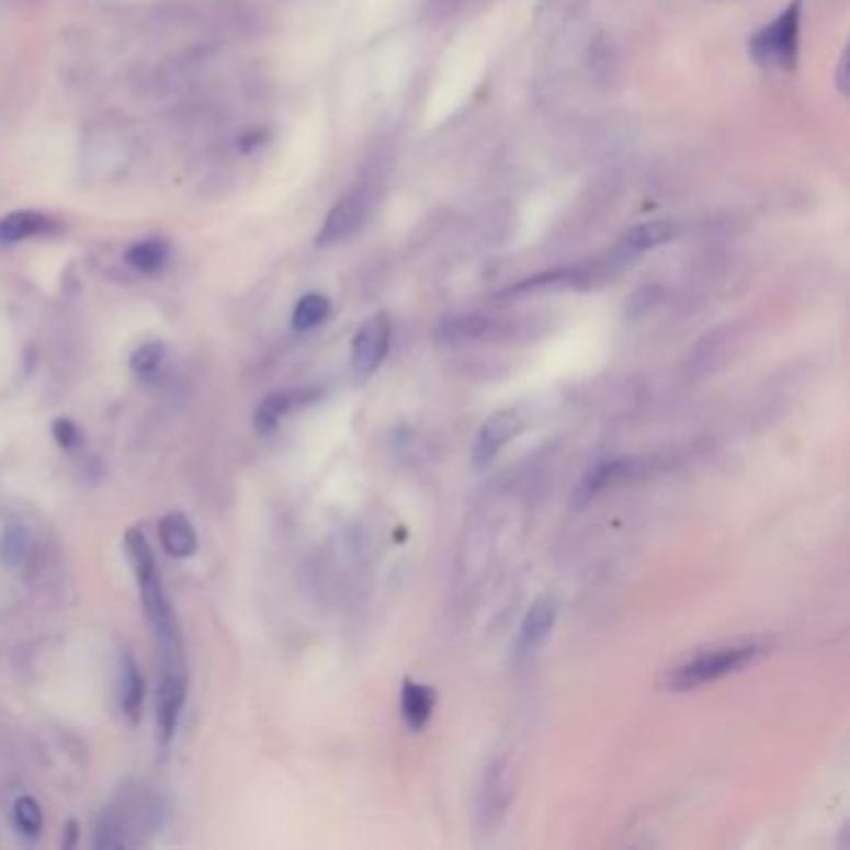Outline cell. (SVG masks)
<instances>
[{"instance_id": "6da1fadb", "label": "cell", "mask_w": 850, "mask_h": 850, "mask_svg": "<svg viewBox=\"0 0 850 850\" xmlns=\"http://www.w3.org/2000/svg\"><path fill=\"white\" fill-rule=\"evenodd\" d=\"M768 651L766 642H744V644H728L716 646L709 651H701L681 666H676L673 671L666 676V689L671 691H693L699 685L713 683L724 676L744 671L746 666L756 664L758 658Z\"/></svg>"}, {"instance_id": "7a4b0ae2", "label": "cell", "mask_w": 850, "mask_h": 850, "mask_svg": "<svg viewBox=\"0 0 850 850\" xmlns=\"http://www.w3.org/2000/svg\"><path fill=\"white\" fill-rule=\"evenodd\" d=\"M160 648V689H158V730L162 744L175 736L182 706L188 699V671L182 644Z\"/></svg>"}, {"instance_id": "3957f363", "label": "cell", "mask_w": 850, "mask_h": 850, "mask_svg": "<svg viewBox=\"0 0 850 850\" xmlns=\"http://www.w3.org/2000/svg\"><path fill=\"white\" fill-rule=\"evenodd\" d=\"M170 13L182 25H197L215 33H250L258 18L240 0H180L170 5Z\"/></svg>"}, {"instance_id": "277c9868", "label": "cell", "mask_w": 850, "mask_h": 850, "mask_svg": "<svg viewBox=\"0 0 850 850\" xmlns=\"http://www.w3.org/2000/svg\"><path fill=\"white\" fill-rule=\"evenodd\" d=\"M798 27H801V0L785 8V13L766 25L751 38V55L758 66L791 70L798 55Z\"/></svg>"}, {"instance_id": "5b68a950", "label": "cell", "mask_w": 850, "mask_h": 850, "mask_svg": "<svg viewBox=\"0 0 850 850\" xmlns=\"http://www.w3.org/2000/svg\"><path fill=\"white\" fill-rule=\"evenodd\" d=\"M511 798H514V768L507 758H497L487 766L479 785V826L484 830L497 828L499 820L507 816Z\"/></svg>"}, {"instance_id": "8992f818", "label": "cell", "mask_w": 850, "mask_h": 850, "mask_svg": "<svg viewBox=\"0 0 850 850\" xmlns=\"http://www.w3.org/2000/svg\"><path fill=\"white\" fill-rule=\"evenodd\" d=\"M372 209V192L370 188H354L337 200L335 207L329 209L322 230L317 235L319 245H337L350 240L352 235L362 230L364 219Z\"/></svg>"}, {"instance_id": "52a82bcc", "label": "cell", "mask_w": 850, "mask_h": 850, "mask_svg": "<svg viewBox=\"0 0 850 850\" xmlns=\"http://www.w3.org/2000/svg\"><path fill=\"white\" fill-rule=\"evenodd\" d=\"M392 344V319L379 313L370 317L352 340V370L360 379L372 377L387 360Z\"/></svg>"}, {"instance_id": "ba28073f", "label": "cell", "mask_w": 850, "mask_h": 850, "mask_svg": "<svg viewBox=\"0 0 850 850\" xmlns=\"http://www.w3.org/2000/svg\"><path fill=\"white\" fill-rule=\"evenodd\" d=\"M521 427H524V417H521L517 409H501L497 415H491L487 422L481 424L477 442H474V450H472L474 469L479 472L487 469V466L497 460L499 452L521 432Z\"/></svg>"}, {"instance_id": "9c48e42d", "label": "cell", "mask_w": 850, "mask_h": 850, "mask_svg": "<svg viewBox=\"0 0 850 850\" xmlns=\"http://www.w3.org/2000/svg\"><path fill=\"white\" fill-rule=\"evenodd\" d=\"M738 327L736 325H724L716 327L713 332H709L699 344L689 352V360H685V374L691 377H706V374L716 372L721 364H724L730 352L736 350L738 344Z\"/></svg>"}, {"instance_id": "30bf717a", "label": "cell", "mask_w": 850, "mask_h": 850, "mask_svg": "<svg viewBox=\"0 0 850 850\" xmlns=\"http://www.w3.org/2000/svg\"><path fill=\"white\" fill-rule=\"evenodd\" d=\"M556 624V601L554 599H536L532 603V609L526 611L524 621H521L519 628V638H517V648L514 656L519 664L532 661V658L542 651V646L546 644L548 634Z\"/></svg>"}, {"instance_id": "8fae6325", "label": "cell", "mask_w": 850, "mask_h": 850, "mask_svg": "<svg viewBox=\"0 0 850 850\" xmlns=\"http://www.w3.org/2000/svg\"><path fill=\"white\" fill-rule=\"evenodd\" d=\"M638 472H642V462L638 460H614V462H603L599 466H593V469L587 472V477L579 481V487L574 489L571 505L576 509L587 507L589 501L597 499L601 491L634 479Z\"/></svg>"}, {"instance_id": "7c38bea8", "label": "cell", "mask_w": 850, "mask_h": 850, "mask_svg": "<svg viewBox=\"0 0 850 850\" xmlns=\"http://www.w3.org/2000/svg\"><path fill=\"white\" fill-rule=\"evenodd\" d=\"M679 233H681L679 223H671V219H654V223H642V225H636L634 230H628L624 237H621L611 258H614V262H619V264H626L634 258H638V254L656 250V247L676 240Z\"/></svg>"}, {"instance_id": "4fadbf2b", "label": "cell", "mask_w": 850, "mask_h": 850, "mask_svg": "<svg viewBox=\"0 0 850 850\" xmlns=\"http://www.w3.org/2000/svg\"><path fill=\"white\" fill-rule=\"evenodd\" d=\"M587 282L589 277L583 270H554V272L534 274V277L529 280H521L514 287L501 292L499 297H524V295H536V292L576 290V287H587Z\"/></svg>"}, {"instance_id": "5bb4252c", "label": "cell", "mask_w": 850, "mask_h": 850, "mask_svg": "<svg viewBox=\"0 0 850 850\" xmlns=\"http://www.w3.org/2000/svg\"><path fill=\"white\" fill-rule=\"evenodd\" d=\"M58 230L55 219L43 213H33V209H18L5 217H0V242L15 245L31 237H38L45 233Z\"/></svg>"}, {"instance_id": "9a60e30c", "label": "cell", "mask_w": 850, "mask_h": 850, "mask_svg": "<svg viewBox=\"0 0 850 850\" xmlns=\"http://www.w3.org/2000/svg\"><path fill=\"white\" fill-rule=\"evenodd\" d=\"M434 703L437 693L434 689H429V685L417 681H405V685H401L399 709L409 730H422L429 724V718H432L434 713Z\"/></svg>"}, {"instance_id": "2e32d148", "label": "cell", "mask_w": 850, "mask_h": 850, "mask_svg": "<svg viewBox=\"0 0 850 850\" xmlns=\"http://www.w3.org/2000/svg\"><path fill=\"white\" fill-rule=\"evenodd\" d=\"M160 542L172 559H188V556L197 552L195 526L180 511H172V514L160 521Z\"/></svg>"}, {"instance_id": "e0dca14e", "label": "cell", "mask_w": 850, "mask_h": 850, "mask_svg": "<svg viewBox=\"0 0 850 850\" xmlns=\"http://www.w3.org/2000/svg\"><path fill=\"white\" fill-rule=\"evenodd\" d=\"M315 395H309V392H297V389L272 392V395H268L260 401L258 411H254V427H258L260 432H274L292 409L305 405V401H309Z\"/></svg>"}, {"instance_id": "ac0fdd59", "label": "cell", "mask_w": 850, "mask_h": 850, "mask_svg": "<svg viewBox=\"0 0 850 850\" xmlns=\"http://www.w3.org/2000/svg\"><path fill=\"white\" fill-rule=\"evenodd\" d=\"M501 329L499 322H494L489 317L481 315H466L444 322L439 329V337L446 342H469V340H484V337L497 335Z\"/></svg>"}, {"instance_id": "d6986e66", "label": "cell", "mask_w": 850, "mask_h": 850, "mask_svg": "<svg viewBox=\"0 0 850 850\" xmlns=\"http://www.w3.org/2000/svg\"><path fill=\"white\" fill-rule=\"evenodd\" d=\"M31 534L23 526H5L0 532V564L8 566V569H18L27 562L31 556Z\"/></svg>"}, {"instance_id": "ffe728a7", "label": "cell", "mask_w": 850, "mask_h": 850, "mask_svg": "<svg viewBox=\"0 0 850 850\" xmlns=\"http://www.w3.org/2000/svg\"><path fill=\"white\" fill-rule=\"evenodd\" d=\"M143 696H145L143 676L131 658H125L121 669V709L131 716V721H137V716H140Z\"/></svg>"}, {"instance_id": "44dd1931", "label": "cell", "mask_w": 850, "mask_h": 850, "mask_svg": "<svg viewBox=\"0 0 850 850\" xmlns=\"http://www.w3.org/2000/svg\"><path fill=\"white\" fill-rule=\"evenodd\" d=\"M168 242L162 240H140L125 252V260L137 272H158L168 260Z\"/></svg>"}, {"instance_id": "7402d4cb", "label": "cell", "mask_w": 850, "mask_h": 850, "mask_svg": "<svg viewBox=\"0 0 850 850\" xmlns=\"http://www.w3.org/2000/svg\"><path fill=\"white\" fill-rule=\"evenodd\" d=\"M332 313V305L325 295H305L292 313V327L297 332H307V329H315L325 322V319Z\"/></svg>"}, {"instance_id": "603a6c76", "label": "cell", "mask_w": 850, "mask_h": 850, "mask_svg": "<svg viewBox=\"0 0 850 850\" xmlns=\"http://www.w3.org/2000/svg\"><path fill=\"white\" fill-rule=\"evenodd\" d=\"M616 68H619V53L614 45L609 41H593L589 48V72L599 82H611L616 78Z\"/></svg>"}, {"instance_id": "cb8c5ba5", "label": "cell", "mask_w": 850, "mask_h": 850, "mask_svg": "<svg viewBox=\"0 0 850 850\" xmlns=\"http://www.w3.org/2000/svg\"><path fill=\"white\" fill-rule=\"evenodd\" d=\"M13 820H15V828L21 830L23 836L27 838H38L41 836V828H43V811L38 803H35L33 798H18L15 801V808H13Z\"/></svg>"}, {"instance_id": "d4e9b609", "label": "cell", "mask_w": 850, "mask_h": 850, "mask_svg": "<svg viewBox=\"0 0 850 850\" xmlns=\"http://www.w3.org/2000/svg\"><path fill=\"white\" fill-rule=\"evenodd\" d=\"M664 299V287L661 285H644L638 287L634 295L626 299V317L628 319H642L648 313L661 305Z\"/></svg>"}, {"instance_id": "484cf974", "label": "cell", "mask_w": 850, "mask_h": 850, "mask_svg": "<svg viewBox=\"0 0 850 850\" xmlns=\"http://www.w3.org/2000/svg\"><path fill=\"white\" fill-rule=\"evenodd\" d=\"M162 362H165V344L150 342V344H143L140 350L133 354L131 367L135 374H140V377H150V374H155L162 367Z\"/></svg>"}, {"instance_id": "4316f807", "label": "cell", "mask_w": 850, "mask_h": 850, "mask_svg": "<svg viewBox=\"0 0 850 850\" xmlns=\"http://www.w3.org/2000/svg\"><path fill=\"white\" fill-rule=\"evenodd\" d=\"M466 0H424V11L432 21H446V18L456 15Z\"/></svg>"}, {"instance_id": "83f0119b", "label": "cell", "mask_w": 850, "mask_h": 850, "mask_svg": "<svg viewBox=\"0 0 850 850\" xmlns=\"http://www.w3.org/2000/svg\"><path fill=\"white\" fill-rule=\"evenodd\" d=\"M53 432H55V439H58V444L63 446V450H76L78 442H80L78 427L72 424V422H68V419H60V422H55Z\"/></svg>"}, {"instance_id": "f1b7e54d", "label": "cell", "mask_w": 850, "mask_h": 850, "mask_svg": "<svg viewBox=\"0 0 850 850\" xmlns=\"http://www.w3.org/2000/svg\"><path fill=\"white\" fill-rule=\"evenodd\" d=\"M846 68H848V55H843V58H840V63H838V88H840V93H846Z\"/></svg>"}]
</instances>
